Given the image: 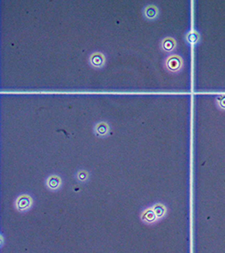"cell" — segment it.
<instances>
[{
	"instance_id": "277c9868",
	"label": "cell",
	"mask_w": 225,
	"mask_h": 253,
	"mask_svg": "<svg viewBox=\"0 0 225 253\" xmlns=\"http://www.w3.org/2000/svg\"><path fill=\"white\" fill-rule=\"evenodd\" d=\"M146 14H147V16L149 17V18H153V17H155L156 15V9H155V7H148L147 11H146Z\"/></svg>"
},
{
	"instance_id": "7a4b0ae2",
	"label": "cell",
	"mask_w": 225,
	"mask_h": 253,
	"mask_svg": "<svg viewBox=\"0 0 225 253\" xmlns=\"http://www.w3.org/2000/svg\"><path fill=\"white\" fill-rule=\"evenodd\" d=\"M163 47L165 50L167 51H170L174 47V42L172 39H165L164 41V44H163Z\"/></svg>"
},
{
	"instance_id": "52a82bcc",
	"label": "cell",
	"mask_w": 225,
	"mask_h": 253,
	"mask_svg": "<svg viewBox=\"0 0 225 253\" xmlns=\"http://www.w3.org/2000/svg\"><path fill=\"white\" fill-rule=\"evenodd\" d=\"M221 105L225 108V97H223V98H222V101H221Z\"/></svg>"
},
{
	"instance_id": "5b68a950",
	"label": "cell",
	"mask_w": 225,
	"mask_h": 253,
	"mask_svg": "<svg viewBox=\"0 0 225 253\" xmlns=\"http://www.w3.org/2000/svg\"><path fill=\"white\" fill-rule=\"evenodd\" d=\"M92 63H93L95 65L98 66L103 63V59H102V57H101L100 55H95V56L93 57V59H92Z\"/></svg>"
},
{
	"instance_id": "6da1fadb",
	"label": "cell",
	"mask_w": 225,
	"mask_h": 253,
	"mask_svg": "<svg viewBox=\"0 0 225 253\" xmlns=\"http://www.w3.org/2000/svg\"><path fill=\"white\" fill-rule=\"evenodd\" d=\"M181 60L180 58L176 56H172L171 58L169 59L168 61H167V66H168V68L171 70H177L180 69L181 67Z\"/></svg>"
},
{
	"instance_id": "8992f818",
	"label": "cell",
	"mask_w": 225,
	"mask_h": 253,
	"mask_svg": "<svg viewBox=\"0 0 225 253\" xmlns=\"http://www.w3.org/2000/svg\"><path fill=\"white\" fill-rule=\"evenodd\" d=\"M188 40L190 43H194L197 40V35L196 33H190L189 35L188 36Z\"/></svg>"
},
{
	"instance_id": "3957f363",
	"label": "cell",
	"mask_w": 225,
	"mask_h": 253,
	"mask_svg": "<svg viewBox=\"0 0 225 253\" xmlns=\"http://www.w3.org/2000/svg\"><path fill=\"white\" fill-rule=\"evenodd\" d=\"M30 202H28V198H21L20 199L18 202V205H19V209H26L27 206L29 205Z\"/></svg>"
}]
</instances>
